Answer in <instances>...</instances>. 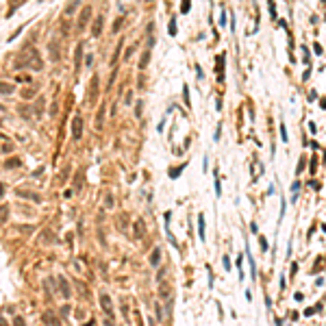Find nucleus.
Segmentation results:
<instances>
[{
    "mask_svg": "<svg viewBox=\"0 0 326 326\" xmlns=\"http://www.w3.org/2000/svg\"><path fill=\"white\" fill-rule=\"evenodd\" d=\"M31 61H33V65H35V70H39V68H41V59H39V54H37L35 48L31 50V54H29V52H22L20 57H17V61H15V70L31 68Z\"/></svg>",
    "mask_w": 326,
    "mask_h": 326,
    "instance_id": "1",
    "label": "nucleus"
},
{
    "mask_svg": "<svg viewBox=\"0 0 326 326\" xmlns=\"http://www.w3.org/2000/svg\"><path fill=\"white\" fill-rule=\"evenodd\" d=\"M72 137L74 139H81L83 137V117L81 115H76L72 120Z\"/></svg>",
    "mask_w": 326,
    "mask_h": 326,
    "instance_id": "2",
    "label": "nucleus"
},
{
    "mask_svg": "<svg viewBox=\"0 0 326 326\" xmlns=\"http://www.w3.org/2000/svg\"><path fill=\"white\" fill-rule=\"evenodd\" d=\"M100 306H102V311L107 313V318H111L113 315V306H111V298L107 294H100Z\"/></svg>",
    "mask_w": 326,
    "mask_h": 326,
    "instance_id": "3",
    "label": "nucleus"
},
{
    "mask_svg": "<svg viewBox=\"0 0 326 326\" xmlns=\"http://www.w3.org/2000/svg\"><path fill=\"white\" fill-rule=\"evenodd\" d=\"M89 15H91V7H85L78 15V29H85L87 22H89Z\"/></svg>",
    "mask_w": 326,
    "mask_h": 326,
    "instance_id": "4",
    "label": "nucleus"
},
{
    "mask_svg": "<svg viewBox=\"0 0 326 326\" xmlns=\"http://www.w3.org/2000/svg\"><path fill=\"white\" fill-rule=\"evenodd\" d=\"M59 289H61L63 298H70V285H68V281H65L63 276H59Z\"/></svg>",
    "mask_w": 326,
    "mask_h": 326,
    "instance_id": "5",
    "label": "nucleus"
},
{
    "mask_svg": "<svg viewBox=\"0 0 326 326\" xmlns=\"http://www.w3.org/2000/svg\"><path fill=\"white\" fill-rule=\"evenodd\" d=\"M17 196H20V198H33L35 202H41V196H37V193H33V191H24V189H20V191H17Z\"/></svg>",
    "mask_w": 326,
    "mask_h": 326,
    "instance_id": "6",
    "label": "nucleus"
},
{
    "mask_svg": "<svg viewBox=\"0 0 326 326\" xmlns=\"http://www.w3.org/2000/svg\"><path fill=\"white\" fill-rule=\"evenodd\" d=\"M246 257H248V263H250V276L257 278V265H254V259H252V254H250L248 248H246Z\"/></svg>",
    "mask_w": 326,
    "mask_h": 326,
    "instance_id": "7",
    "label": "nucleus"
},
{
    "mask_svg": "<svg viewBox=\"0 0 326 326\" xmlns=\"http://www.w3.org/2000/svg\"><path fill=\"white\" fill-rule=\"evenodd\" d=\"M144 233H146V228H144V220H137V222H135V237H137V239H142V237H144Z\"/></svg>",
    "mask_w": 326,
    "mask_h": 326,
    "instance_id": "8",
    "label": "nucleus"
},
{
    "mask_svg": "<svg viewBox=\"0 0 326 326\" xmlns=\"http://www.w3.org/2000/svg\"><path fill=\"white\" fill-rule=\"evenodd\" d=\"M218 76L224 78V52L218 54Z\"/></svg>",
    "mask_w": 326,
    "mask_h": 326,
    "instance_id": "9",
    "label": "nucleus"
},
{
    "mask_svg": "<svg viewBox=\"0 0 326 326\" xmlns=\"http://www.w3.org/2000/svg\"><path fill=\"white\" fill-rule=\"evenodd\" d=\"M100 31H102V15H100V17H96L94 29H91V35H94V37H98V35H100Z\"/></svg>",
    "mask_w": 326,
    "mask_h": 326,
    "instance_id": "10",
    "label": "nucleus"
},
{
    "mask_svg": "<svg viewBox=\"0 0 326 326\" xmlns=\"http://www.w3.org/2000/svg\"><path fill=\"white\" fill-rule=\"evenodd\" d=\"M44 324H46V326H59V320L52 318L50 313H46V315H44Z\"/></svg>",
    "mask_w": 326,
    "mask_h": 326,
    "instance_id": "11",
    "label": "nucleus"
},
{
    "mask_svg": "<svg viewBox=\"0 0 326 326\" xmlns=\"http://www.w3.org/2000/svg\"><path fill=\"white\" fill-rule=\"evenodd\" d=\"M198 237L204 241V215H198Z\"/></svg>",
    "mask_w": 326,
    "mask_h": 326,
    "instance_id": "12",
    "label": "nucleus"
},
{
    "mask_svg": "<svg viewBox=\"0 0 326 326\" xmlns=\"http://www.w3.org/2000/svg\"><path fill=\"white\" fill-rule=\"evenodd\" d=\"M159 259H161V248H154V252L150 254V263L152 265H159Z\"/></svg>",
    "mask_w": 326,
    "mask_h": 326,
    "instance_id": "13",
    "label": "nucleus"
},
{
    "mask_svg": "<svg viewBox=\"0 0 326 326\" xmlns=\"http://www.w3.org/2000/svg\"><path fill=\"white\" fill-rule=\"evenodd\" d=\"M0 91H2V94H11V91H13V85H9V83L0 81Z\"/></svg>",
    "mask_w": 326,
    "mask_h": 326,
    "instance_id": "14",
    "label": "nucleus"
},
{
    "mask_svg": "<svg viewBox=\"0 0 326 326\" xmlns=\"http://www.w3.org/2000/svg\"><path fill=\"white\" fill-rule=\"evenodd\" d=\"M298 189H300V183L294 181V185H291V191H294V193H291V200H294V202L298 200Z\"/></svg>",
    "mask_w": 326,
    "mask_h": 326,
    "instance_id": "15",
    "label": "nucleus"
},
{
    "mask_svg": "<svg viewBox=\"0 0 326 326\" xmlns=\"http://www.w3.org/2000/svg\"><path fill=\"white\" fill-rule=\"evenodd\" d=\"M81 54H83V44L76 46V57H74V59H76V70L81 68Z\"/></svg>",
    "mask_w": 326,
    "mask_h": 326,
    "instance_id": "16",
    "label": "nucleus"
},
{
    "mask_svg": "<svg viewBox=\"0 0 326 326\" xmlns=\"http://www.w3.org/2000/svg\"><path fill=\"white\" fill-rule=\"evenodd\" d=\"M183 167H185V163L178 165V167H172V170H170V176H172V178H178V174L183 172Z\"/></svg>",
    "mask_w": 326,
    "mask_h": 326,
    "instance_id": "17",
    "label": "nucleus"
},
{
    "mask_svg": "<svg viewBox=\"0 0 326 326\" xmlns=\"http://www.w3.org/2000/svg\"><path fill=\"white\" fill-rule=\"evenodd\" d=\"M7 218H9V207L2 204V207H0V222H5Z\"/></svg>",
    "mask_w": 326,
    "mask_h": 326,
    "instance_id": "18",
    "label": "nucleus"
},
{
    "mask_svg": "<svg viewBox=\"0 0 326 326\" xmlns=\"http://www.w3.org/2000/svg\"><path fill=\"white\" fill-rule=\"evenodd\" d=\"M241 261H244V257L239 254V257H237V261H235V263H237V270H239V281H244V270H241Z\"/></svg>",
    "mask_w": 326,
    "mask_h": 326,
    "instance_id": "19",
    "label": "nucleus"
},
{
    "mask_svg": "<svg viewBox=\"0 0 326 326\" xmlns=\"http://www.w3.org/2000/svg\"><path fill=\"white\" fill-rule=\"evenodd\" d=\"M148 57H150V50H146V52H144V57H142V61H139V68H142V70L148 65Z\"/></svg>",
    "mask_w": 326,
    "mask_h": 326,
    "instance_id": "20",
    "label": "nucleus"
},
{
    "mask_svg": "<svg viewBox=\"0 0 326 326\" xmlns=\"http://www.w3.org/2000/svg\"><path fill=\"white\" fill-rule=\"evenodd\" d=\"M20 163H22V161L17 159V157H13V159H11V161H7L5 165H7V167H17V165H20Z\"/></svg>",
    "mask_w": 326,
    "mask_h": 326,
    "instance_id": "21",
    "label": "nucleus"
},
{
    "mask_svg": "<svg viewBox=\"0 0 326 326\" xmlns=\"http://www.w3.org/2000/svg\"><path fill=\"white\" fill-rule=\"evenodd\" d=\"M167 31H170V35H172V37L176 35V20H170V26H167Z\"/></svg>",
    "mask_w": 326,
    "mask_h": 326,
    "instance_id": "22",
    "label": "nucleus"
},
{
    "mask_svg": "<svg viewBox=\"0 0 326 326\" xmlns=\"http://www.w3.org/2000/svg\"><path fill=\"white\" fill-rule=\"evenodd\" d=\"M183 89H185V91H183V98H185V105H187V107H189V87H187V85H185Z\"/></svg>",
    "mask_w": 326,
    "mask_h": 326,
    "instance_id": "23",
    "label": "nucleus"
},
{
    "mask_svg": "<svg viewBox=\"0 0 326 326\" xmlns=\"http://www.w3.org/2000/svg\"><path fill=\"white\" fill-rule=\"evenodd\" d=\"M259 241H261V250H267V248H270V246H267V239H265L263 235L259 237Z\"/></svg>",
    "mask_w": 326,
    "mask_h": 326,
    "instance_id": "24",
    "label": "nucleus"
},
{
    "mask_svg": "<svg viewBox=\"0 0 326 326\" xmlns=\"http://www.w3.org/2000/svg\"><path fill=\"white\" fill-rule=\"evenodd\" d=\"M218 22H220L222 26L226 24V13H224V9H222V11H220V20H218Z\"/></svg>",
    "mask_w": 326,
    "mask_h": 326,
    "instance_id": "25",
    "label": "nucleus"
},
{
    "mask_svg": "<svg viewBox=\"0 0 326 326\" xmlns=\"http://www.w3.org/2000/svg\"><path fill=\"white\" fill-rule=\"evenodd\" d=\"M189 9H191V2H183V5H181V11H183V13H187Z\"/></svg>",
    "mask_w": 326,
    "mask_h": 326,
    "instance_id": "26",
    "label": "nucleus"
},
{
    "mask_svg": "<svg viewBox=\"0 0 326 326\" xmlns=\"http://www.w3.org/2000/svg\"><path fill=\"white\" fill-rule=\"evenodd\" d=\"M11 150H13V144H9V142L2 144V152H11Z\"/></svg>",
    "mask_w": 326,
    "mask_h": 326,
    "instance_id": "27",
    "label": "nucleus"
},
{
    "mask_svg": "<svg viewBox=\"0 0 326 326\" xmlns=\"http://www.w3.org/2000/svg\"><path fill=\"white\" fill-rule=\"evenodd\" d=\"M281 137H283V142H287V128H285V124H281Z\"/></svg>",
    "mask_w": 326,
    "mask_h": 326,
    "instance_id": "28",
    "label": "nucleus"
},
{
    "mask_svg": "<svg viewBox=\"0 0 326 326\" xmlns=\"http://www.w3.org/2000/svg\"><path fill=\"white\" fill-rule=\"evenodd\" d=\"M13 322H15V326H24V320L17 315V318H13Z\"/></svg>",
    "mask_w": 326,
    "mask_h": 326,
    "instance_id": "29",
    "label": "nucleus"
},
{
    "mask_svg": "<svg viewBox=\"0 0 326 326\" xmlns=\"http://www.w3.org/2000/svg\"><path fill=\"white\" fill-rule=\"evenodd\" d=\"M105 202H107V207H111V204H113V198H111V196H107Z\"/></svg>",
    "mask_w": 326,
    "mask_h": 326,
    "instance_id": "30",
    "label": "nucleus"
},
{
    "mask_svg": "<svg viewBox=\"0 0 326 326\" xmlns=\"http://www.w3.org/2000/svg\"><path fill=\"white\" fill-rule=\"evenodd\" d=\"M2 196H5V185L0 183V198H2Z\"/></svg>",
    "mask_w": 326,
    "mask_h": 326,
    "instance_id": "31",
    "label": "nucleus"
},
{
    "mask_svg": "<svg viewBox=\"0 0 326 326\" xmlns=\"http://www.w3.org/2000/svg\"><path fill=\"white\" fill-rule=\"evenodd\" d=\"M0 326H7V322H5L2 318H0Z\"/></svg>",
    "mask_w": 326,
    "mask_h": 326,
    "instance_id": "32",
    "label": "nucleus"
},
{
    "mask_svg": "<svg viewBox=\"0 0 326 326\" xmlns=\"http://www.w3.org/2000/svg\"><path fill=\"white\" fill-rule=\"evenodd\" d=\"M83 326H94V322H87V324H83Z\"/></svg>",
    "mask_w": 326,
    "mask_h": 326,
    "instance_id": "33",
    "label": "nucleus"
}]
</instances>
